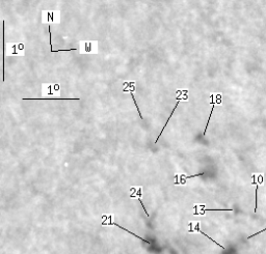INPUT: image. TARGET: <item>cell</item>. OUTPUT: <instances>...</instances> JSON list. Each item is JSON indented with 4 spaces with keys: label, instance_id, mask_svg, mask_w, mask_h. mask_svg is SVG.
Masks as SVG:
<instances>
[{
    "label": "cell",
    "instance_id": "1",
    "mask_svg": "<svg viewBox=\"0 0 266 254\" xmlns=\"http://www.w3.org/2000/svg\"><path fill=\"white\" fill-rule=\"evenodd\" d=\"M252 177H253V180H253V183H252V185H256V191H255L256 200H255V210H254V213H256V212H257V208H258V190H259L260 184H263V174L259 175L258 183L256 182V174H253Z\"/></svg>",
    "mask_w": 266,
    "mask_h": 254
},
{
    "label": "cell",
    "instance_id": "2",
    "mask_svg": "<svg viewBox=\"0 0 266 254\" xmlns=\"http://www.w3.org/2000/svg\"><path fill=\"white\" fill-rule=\"evenodd\" d=\"M59 12H45L46 15V21L47 22H55L57 19H59Z\"/></svg>",
    "mask_w": 266,
    "mask_h": 254
},
{
    "label": "cell",
    "instance_id": "3",
    "mask_svg": "<svg viewBox=\"0 0 266 254\" xmlns=\"http://www.w3.org/2000/svg\"><path fill=\"white\" fill-rule=\"evenodd\" d=\"M97 44L96 42H84L83 43V50H82V53H87V54H91V53H95L93 51V45Z\"/></svg>",
    "mask_w": 266,
    "mask_h": 254
},
{
    "label": "cell",
    "instance_id": "4",
    "mask_svg": "<svg viewBox=\"0 0 266 254\" xmlns=\"http://www.w3.org/2000/svg\"><path fill=\"white\" fill-rule=\"evenodd\" d=\"M109 225H115V226H117V227H120V228H121V229L125 230V231H127V232H129V233H131V235H134L135 238H137V239H139V240H142V242H145L147 244H149V245H151V242H149V241H145V239H142V238H140V236H138V235H134V233H133V232H130L129 230H128V229H125L124 227H122V226H121V225H119V224H117V223H114V222H112V223H109Z\"/></svg>",
    "mask_w": 266,
    "mask_h": 254
},
{
    "label": "cell",
    "instance_id": "5",
    "mask_svg": "<svg viewBox=\"0 0 266 254\" xmlns=\"http://www.w3.org/2000/svg\"><path fill=\"white\" fill-rule=\"evenodd\" d=\"M195 230H197V231H198V232L202 233V235H205V236H206V238H208V239H209V240H210V241H212V242H213V243H215V244H216V246H219V247H220V248L225 249V247H224V246H222V245H220V244H218V243H216V242H215V241H214V240H212V238H210V236H208L207 235H206V233H204V232H203V231H202V230H201V229H200V223H197V225H195Z\"/></svg>",
    "mask_w": 266,
    "mask_h": 254
},
{
    "label": "cell",
    "instance_id": "6",
    "mask_svg": "<svg viewBox=\"0 0 266 254\" xmlns=\"http://www.w3.org/2000/svg\"><path fill=\"white\" fill-rule=\"evenodd\" d=\"M214 97H215L214 94H211V99H212V102H211V104H212V109H211V112H210V115H209V117H208V122H207V125H206V128H205V131H204V135L206 134V131L208 130V125H209L210 118H211V115H212V113H213V110H214L215 104H216V102H214Z\"/></svg>",
    "mask_w": 266,
    "mask_h": 254
},
{
    "label": "cell",
    "instance_id": "7",
    "mask_svg": "<svg viewBox=\"0 0 266 254\" xmlns=\"http://www.w3.org/2000/svg\"><path fill=\"white\" fill-rule=\"evenodd\" d=\"M131 97H132V100H133V103H134V105L135 106H136V108H137V111H138V114H139V116H140V118H144L142 117V112H140V110H139V108H138V105H137V103H136V101H135V98H134V95H133V92H131Z\"/></svg>",
    "mask_w": 266,
    "mask_h": 254
},
{
    "label": "cell",
    "instance_id": "8",
    "mask_svg": "<svg viewBox=\"0 0 266 254\" xmlns=\"http://www.w3.org/2000/svg\"><path fill=\"white\" fill-rule=\"evenodd\" d=\"M264 231H266V228H264V229H262V230H260V231H258V232H256V233H254V235H250V236H248V238H247V240H250V239H252V238H254V236H256V235H260V233L264 232Z\"/></svg>",
    "mask_w": 266,
    "mask_h": 254
},
{
    "label": "cell",
    "instance_id": "9",
    "mask_svg": "<svg viewBox=\"0 0 266 254\" xmlns=\"http://www.w3.org/2000/svg\"><path fill=\"white\" fill-rule=\"evenodd\" d=\"M204 174V172H201V173H198V174H194V175H190V177H186L185 178H186V180H189V178H191V177H200V175H203Z\"/></svg>",
    "mask_w": 266,
    "mask_h": 254
}]
</instances>
